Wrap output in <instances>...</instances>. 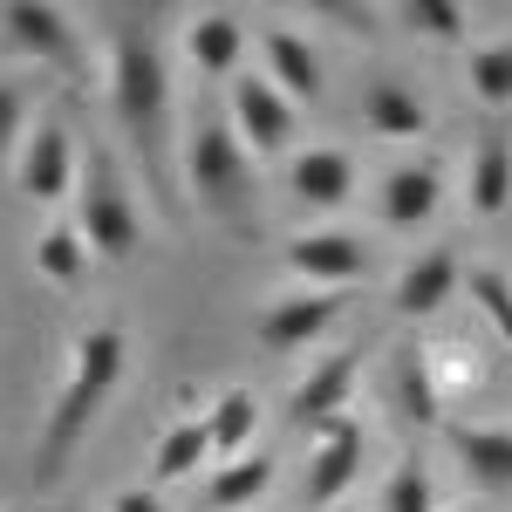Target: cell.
Returning <instances> with one entry per match:
<instances>
[{
  "instance_id": "cell-31",
  "label": "cell",
  "mask_w": 512,
  "mask_h": 512,
  "mask_svg": "<svg viewBox=\"0 0 512 512\" xmlns=\"http://www.w3.org/2000/svg\"><path fill=\"white\" fill-rule=\"evenodd\" d=\"M458 512H465V506H458Z\"/></svg>"
},
{
  "instance_id": "cell-27",
  "label": "cell",
  "mask_w": 512,
  "mask_h": 512,
  "mask_svg": "<svg viewBox=\"0 0 512 512\" xmlns=\"http://www.w3.org/2000/svg\"><path fill=\"white\" fill-rule=\"evenodd\" d=\"M465 294L478 301V315L492 321V335L512 349V274L506 267H472L465 274Z\"/></svg>"
},
{
  "instance_id": "cell-26",
  "label": "cell",
  "mask_w": 512,
  "mask_h": 512,
  "mask_svg": "<svg viewBox=\"0 0 512 512\" xmlns=\"http://www.w3.org/2000/svg\"><path fill=\"white\" fill-rule=\"evenodd\" d=\"M383 512H437V485H431L424 451H403L396 458V472L383 478Z\"/></svg>"
},
{
  "instance_id": "cell-9",
  "label": "cell",
  "mask_w": 512,
  "mask_h": 512,
  "mask_svg": "<svg viewBox=\"0 0 512 512\" xmlns=\"http://www.w3.org/2000/svg\"><path fill=\"white\" fill-rule=\"evenodd\" d=\"M437 205H444V164L437 158H403V164H390L383 185H376V219H383L390 233L431 226Z\"/></svg>"
},
{
  "instance_id": "cell-3",
  "label": "cell",
  "mask_w": 512,
  "mask_h": 512,
  "mask_svg": "<svg viewBox=\"0 0 512 512\" xmlns=\"http://www.w3.org/2000/svg\"><path fill=\"white\" fill-rule=\"evenodd\" d=\"M76 233L89 239V253L96 260H130L137 253V205H130V185H123L117 158L103 151V144H89L82 151V178H76Z\"/></svg>"
},
{
  "instance_id": "cell-14",
  "label": "cell",
  "mask_w": 512,
  "mask_h": 512,
  "mask_svg": "<svg viewBox=\"0 0 512 512\" xmlns=\"http://www.w3.org/2000/svg\"><path fill=\"white\" fill-rule=\"evenodd\" d=\"M287 192L301 198L308 212H342L355 198V158L342 144H315V151H301L287 164Z\"/></svg>"
},
{
  "instance_id": "cell-2",
  "label": "cell",
  "mask_w": 512,
  "mask_h": 512,
  "mask_svg": "<svg viewBox=\"0 0 512 512\" xmlns=\"http://www.w3.org/2000/svg\"><path fill=\"white\" fill-rule=\"evenodd\" d=\"M123 355H130V342H123L117 321H103V328H89L76 342V369H69V383H62V403H55V417H48V437H41V478H55L69 458H76L82 431L96 424V410L110 403V390L123 383Z\"/></svg>"
},
{
  "instance_id": "cell-32",
  "label": "cell",
  "mask_w": 512,
  "mask_h": 512,
  "mask_svg": "<svg viewBox=\"0 0 512 512\" xmlns=\"http://www.w3.org/2000/svg\"><path fill=\"white\" fill-rule=\"evenodd\" d=\"M335 512H342V506H335Z\"/></svg>"
},
{
  "instance_id": "cell-10",
  "label": "cell",
  "mask_w": 512,
  "mask_h": 512,
  "mask_svg": "<svg viewBox=\"0 0 512 512\" xmlns=\"http://www.w3.org/2000/svg\"><path fill=\"white\" fill-rule=\"evenodd\" d=\"M355 376H362V355H355V349H328L315 369L301 376V390H294V403H287V417H294L301 431H328L335 417H349Z\"/></svg>"
},
{
  "instance_id": "cell-17",
  "label": "cell",
  "mask_w": 512,
  "mask_h": 512,
  "mask_svg": "<svg viewBox=\"0 0 512 512\" xmlns=\"http://www.w3.org/2000/svg\"><path fill=\"white\" fill-rule=\"evenodd\" d=\"M465 205L472 219H499L512 205V137L506 130H485L472 144V164H465Z\"/></svg>"
},
{
  "instance_id": "cell-25",
  "label": "cell",
  "mask_w": 512,
  "mask_h": 512,
  "mask_svg": "<svg viewBox=\"0 0 512 512\" xmlns=\"http://www.w3.org/2000/svg\"><path fill=\"white\" fill-rule=\"evenodd\" d=\"M465 82H472L478 103L506 110V103H512V41H478L472 62H465Z\"/></svg>"
},
{
  "instance_id": "cell-4",
  "label": "cell",
  "mask_w": 512,
  "mask_h": 512,
  "mask_svg": "<svg viewBox=\"0 0 512 512\" xmlns=\"http://www.w3.org/2000/svg\"><path fill=\"white\" fill-rule=\"evenodd\" d=\"M185 171H192V192L212 205V212H239L246 205V144H239L233 117H205L185 144Z\"/></svg>"
},
{
  "instance_id": "cell-24",
  "label": "cell",
  "mask_w": 512,
  "mask_h": 512,
  "mask_svg": "<svg viewBox=\"0 0 512 512\" xmlns=\"http://www.w3.org/2000/svg\"><path fill=\"white\" fill-rule=\"evenodd\" d=\"M35 274L48 280V287H76V280L89 274V239H82L76 226H48V233L35 239Z\"/></svg>"
},
{
  "instance_id": "cell-22",
  "label": "cell",
  "mask_w": 512,
  "mask_h": 512,
  "mask_svg": "<svg viewBox=\"0 0 512 512\" xmlns=\"http://www.w3.org/2000/svg\"><path fill=\"white\" fill-rule=\"evenodd\" d=\"M205 458H212V431H205V417H185L164 431L158 458H151V485H178V478L205 472Z\"/></svg>"
},
{
  "instance_id": "cell-20",
  "label": "cell",
  "mask_w": 512,
  "mask_h": 512,
  "mask_svg": "<svg viewBox=\"0 0 512 512\" xmlns=\"http://www.w3.org/2000/svg\"><path fill=\"white\" fill-rule=\"evenodd\" d=\"M185 55H192L198 76H239V55H246V28L233 14H205L185 28Z\"/></svg>"
},
{
  "instance_id": "cell-18",
  "label": "cell",
  "mask_w": 512,
  "mask_h": 512,
  "mask_svg": "<svg viewBox=\"0 0 512 512\" xmlns=\"http://www.w3.org/2000/svg\"><path fill=\"white\" fill-rule=\"evenodd\" d=\"M451 444H458V465H465V478L478 492L506 499L512 492V431L506 424H465V431H451Z\"/></svg>"
},
{
  "instance_id": "cell-7",
  "label": "cell",
  "mask_w": 512,
  "mask_h": 512,
  "mask_svg": "<svg viewBox=\"0 0 512 512\" xmlns=\"http://www.w3.org/2000/svg\"><path fill=\"white\" fill-rule=\"evenodd\" d=\"M280 260H287V274L315 280L321 294H349L355 280L369 274V239L355 233H294L287 246H280Z\"/></svg>"
},
{
  "instance_id": "cell-16",
  "label": "cell",
  "mask_w": 512,
  "mask_h": 512,
  "mask_svg": "<svg viewBox=\"0 0 512 512\" xmlns=\"http://www.w3.org/2000/svg\"><path fill=\"white\" fill-rule=\"evenodd\" d=\"M260 55H267V76H274V89L287 96V103H321V89H328V76H321V55L308 35H294V28H267L260 35Z\"/></svg>"
},
{
  "instance_id": "cell-5",
  "label": "cell",
  "mask_w": 512,
  "mask_h": 512,
  "mask_svg": "<svg viewBox=\"0 0 512 512\" xmlns=\"http://www.w3.org/2000/svg\"><path fill=\"white\" fill-rule=\"evenodd\" d=\"M226 117H233L239 144L253 151V158H280L287 144H294V103L274 89L267 69H239L233 89H226Z\"/></svg>"
},
{
  "instance_id": "cell-8",
  "label": "cell",
  "mask_w": 512,
  "mask_h": 512,
  "mask_svg": "<svg viewBox=\"0 0 512 512\" xmlns=\"http://www.w3.org/2000/svg\"><path fill=\"white\" fill-rule=\"evenodd\" d=\"M362 465H369V431H362L355 417H335L328 431H315V458H308V506L335 512V506H342V492L362 478Z\"/></svg>"
},
{
  "instance_id": "cell-28",
  "label": "cell",
  "mask_w": 512,
  "mask_h": 512,
  "mask_svg": "<svg viewBox=\"0 0 512 512\" xmlns=\"http://www.w3.org/2000/svg\"><path fill=\"white\" fill-rule=\"evenodd\" d=\"M403 21L417 28V35H431V41H465V7L458 0H417V7H403Z\"/></svg>"
},
{
  "instance_id": "cell-23",
  "label": "cell",
  "mask_w": 512,
  "mask_h": 512,
  "mask_svg": "<svg viewBox=\"0 0 512 512\" xmlns=\"http://www.w3.org/2000/svg\"><path fill=\"white\" fill-rule=\"evenodd\" d=\"M396 410H403L410 424H424V431L444 417L437 383H431V362H424V349H417V342H403V349H396Z\"/></svg>"
},
{
  "instance_id": "cell-15",
  "label": "cell",
  "mask_w": 512,
  "mask_h": 512,
  "mask_svg": "<svg viewBox=\"0 0 512 512\" xmlns=\"http://www.w3.org/2000/svg\"><path fill=\"white\" fill-rule=\"evenodd\" d=\"M465 287V267H458V253L451 246H424L403 274H396V315H410V321H424L437 315L451 294Z\"/></svg>"
},
{
  "instance_id": "cell-12",
  "label": "cell",
  "mask_w": 512,
  "mask_h": 512,
  "mask_svg": "<svg viewBox=\"0 0 512 512\" xmlns=\"http://www.w3.org/2000/svg\"><path fill=\"white\" fill-rule=\"evenodd\" d=\"M0 28H7V48H21V55H35L48 69H62V76L82 82V41L69 28V14H55V7H7L0 14Z\"/></svg>"
},
{
  "instance_id": "cell-11",
  "label": "cell",
  "mask_w": 512,
  "mask_h": 512,
  "mask_svg": "<svg viewBox=\"0 0 512 512\" xmlns=\"http://www.w3.org/2000/svg\"><path fill=\"white\" fill-rule=\"evenodd\" d=\"M342 308H349V294H321V287H308V294H287V301H274V308H260V342H267L274 355L315 349L321 335L342 321Z\"/></svg>"
},
{
  "instance_id": "cell-6",
  "label": "cell",
  "mask_w": 512,
  "mask_h": 512,
  "mask_svg": "<svg viewBox=\"0 0 512 512\" xmlns=\"http://www.w3.org/2000/svg\"><path fill=\"white\" fill-rule=\"evenodd\" d=\"M82 178V158H76V137H69V123L62 117H41L28 130V144H21V171H14V185L21 198H35V205H55V198H69Z\"/></svg>"
},
{
  "instance_id": "cell-1",
  "label": "cell",
  "mask_w": 512,
  "mask_h": 512,
  "mask_svg": "<svg viewBox=\"0 0 512 512\" xmlns=\"http://www.w3.org/2000/svg\"><path fill=\"white\" fill-rule=\"evenodd\" d=\"M110 103H117L123 130L137 144L144 171L158 178V198L171 205V185H164V130H171V76H164V48L158 35L123 14L117 21V48H110Z\"/></svg>"
},
{
  "instance_id": "cell-30",
  "label": "cell",
  "mask_w": 512,
  "mask_h": 512,
  "mask_svg": "<svg viewBox=\"0 0 512 512\" xmlns=\"http://www.w3.org/2000/svg\"><path fill=\"white\" fill-rule=\"evenodd\" d=\"M14 130H21V89H14V82H0V151L14 144Z\"/></svg>"
},
{
  "instance_id": "cell-13",
  "label": "cell",
  "mask_w": 512,
  "mask_h": 512,
  "mask_svg": "<svg viewBox=\"0 0 512 512\" xmlns=\"http://www.w3.org/2000/svg\"><path fill=\"white\" fill-rule=\"evenodd\" d=\"M362 123L376 137H390V144H417L431 130V103H424V89H410L403 76H369L362 82Z\"/></svg>"
},
{
  "instance_id": "cell-19",
  "label": "cell",
  "mask_w": 512,
  "mask_h": 512,
  "mask_svg": "<svg viewBox=\"0 0 512 512\" xmlns=\"http://www.w3.org/2000/svg\"><path fill=\"white\" fill-rule=\"evenodd\" d=\"M274 451H246V458H233V465H219V472L205 478V506L212 512H239L253 506V499H267V485H274Z\"/></svg>"
},
{
  "instance_id": "cell-21",
  "label": "cell",
  "mask_w": 512,
  "mask_h": 512,
  "mask_svg": "<svg viewBox=\"0 0 512 512\" xmlns=\"http://www.w3.org/2000/svg\"><path fill=\"white\" fill-rule=\"evenodd\" d=\"M205 431H212V458L233 465V458H246V444L260 437V403L246 390H219V403L205 410Z\"/></svg>"
},
{
  "instance_id": "cell-29",
  "label": "cell",
  "mask_w": 512,
  "mask_h": 512,
  "mask_svg": "<svg viewBox=\"0 0 512 512\" xmlns=\"http://www.w3.org/2000/svg\"><path fill=\"white\" fill-rule=\"evenodd\" d=\"M110 512H171L158 499V485H123L117 499H110Z\"/></svg>"
}]
</instances>
